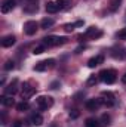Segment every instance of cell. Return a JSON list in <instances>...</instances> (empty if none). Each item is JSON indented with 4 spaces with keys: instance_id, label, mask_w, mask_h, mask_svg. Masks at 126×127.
Returning a JSON list of instances; mask_svg holds the SVG:
<instances>
[{
    "instance_id": "obj_11",
    "label": "cell",
    "mask_w": 126,
    "mask_h": 127,
    "mask_svg": "<svg viewBox=\"0 0 126 127\" xmlns=\"http://www.w3.org/2000/svg\"><path fill=\"white\" fill-rule=\"evenodd\" d=\"M111 56L114 59H119V61H123L126 59V47H119V49H114L111 52Z\"/></svg>"
},
{
    "instance_id": "obj_18",
    "label": "cell",
    "mask_w": 126,
    "mask_h": 127,
    "mask_svg": "<svg viewBox=\"0 0 126 127\" xmlns=\"http://www.w3.org/2000/svg\"><path fill=\"white\" fill-rule=\"evenodd\" d=\"M54 24H55V21H54L52 18H43V19H42V22H40V27H42L43 30H46V28L52 27Z\"/></svg>"
},
{
    "instance_id": "obj_13",
    "label": "cell",
    "mask_w": 126,
    "mask_h": 127,
    "mask_svg": "<svg viewBox=\"0 0 126 127\" xmlns=\"http://www.w3.org/2000/svg\"><path fill=\"white\" fill-rule=\"evenodd\" d=\"M102 62H104V56H102V55H96V56L91 58V59L88 61V66H89V68H95V66L101 65Z\"/></svg>"
},
{
    "instance_id": "obj_26",
    "label": "cell",
    "mask_w": 126,
    "mask_h": 127,
    "mask_svg": "<svg viewBox=\"0 0 126 127\" xmlns=\"http://www.w3.org/2000/svg\"><path fill=\"white\" fill-rule=\"evenodd\" d=\"M98 80H99V75H92V77H89V80H88V84H89V86L96 84V83H98Z\"/></svg>"
},
{
    "instance_id": "obj_29",
    "label": "cell",
    "mask_w": 126,
    "mask_h": 127,
    "mask_svg": "<svg viewBox=\"0 0 126 127\" xmlns=\"http://www.w3.org/2000/svg\"><path fill=\"white\" fill-rule=\"evenodd\" d=\"M102 120L105 121V123H104L105 126H108V124H110V117H108V115H105V114H104V115H102Z\"/></svg>"
},
{
    "instance_id": "obj_9",
    "label": "cell",
    "mask_w": 126,
    "mask_h": 127,
    "mask_svg": "<svg viewBox=\"0 0 126 127\" xmlns=\"http://www.w3.org/2000/svg\"><path fill=\"white\" fill-rule=\"evenodd\" d=\"M101 105H102L101 97H96V99H89V100L86 102V109H88V111H96Z\"/></svg>"
},
{
    "instance_id": "obj_1",
    "label": "cell",
    "mask_w": 126,
    "mask_h": 127,
    "mask_svg": "<svg viewBox=\"0 0 126 127\" xmlns=\"http://www.w3.org/2000/svg\"><path fill=\"white\" fill-rule=\"evenodd\" d=\"M68 41L67 37H60V35H48L43 38V44L46 47H51V46H61V44H65Z\"/></svg>"
},
{
    "instance_id": "obj_21",
    "label": "cell",
    "mask_w": 126,
    "mask_h": 127,
    "mask_svg": "<svg viewBox=\"0 0 126 127\" xmlns=\"http://www.w3.org/2000/svg\"><path fill=\"white\" fill-rule=\"evenodd\" d=\"M1 103L4 106H12L15 102H13V97L12 96H1Z\"/></svg>"
},
{
    "instance_id": "obj_20",
    "label": "cell",
    "mask_w": 126,
    "mask_h": 127,
    "mask_svg": "<svg viewBox=\"0 0 126 127\" xmlns=\"http://www.w3.org/2000/svg\"><path fill=\"white\" fill-rule=\"evenodd\" d=\"M16 109H18L19 112H24V111H28V109H30V103H28L27 100H22L21 103H18V105H16Z\"/></svg>"
},
{
    "instance_id": "obj_16",
    "label": "cell",
    "mask_w": 126,
    "mask_h": 127,
    "mask_svg": "<svg viewBox=\"0 0 126 127\" xmlns=\"http://www.w3.org/2000/svg\"><path fill=\"white\" fill-rule=\"evenodd\" d=\"M30 121H31L33 126H42V124H43V117H42L40 114H33L31 118H30Z\"/></svg>"
},
{
    "instance_id": "obj_8",
    "label": "cell",
    "mask_w": 126,
    "mask_h": 127,
    "mask_svg": "<svg viewBox=\"0 0 126 127\" xmlns=\"http://www.w3.org/2000/svg\"><path fill=\"white\" fill-rule=\"evenodd\" d=\"M16 6V0H4L1 4V13H9L15 9Z\"/></svg>"
},
{
    "instance_id": "obj_33",
    "label": "cell",
    "mask_w": 126,
    "mask_h": 127,
    "mask_svg": "<svg viewBox=\"0 0 126 127\" xmlns=\"http://www.w3.org/2000/svg\"><path fill=\"white\" fill-rule=\"evenodd\" d=\"M13 127H21V121H16V123H15V126Z\"/></svg>"
},
{
    "instance_id": "obj_25",
    "label": "cell",
    "mask_w": 126,
    "mask_h": 127,
    "mask_svg": "<svg viewBox=\"0 0 126 127\" xmlns=\"http://www.w3.org/2000/svg\"><path fill=\"white\" fill-rule=\"evenodd\" d=\"M15 68V62L13 61H6L4 62V69L6 71H10V69H13Z\"/></svg>"
},
{
    "instance_id": "obj_28",
    "label": "cell",
    "mask_w": 126,
    "mask_h": 127,
    "mask_svg": "<svg viewBox=\"0 0 126 127\" xmlns=\"http://www.w3.org/2000/svg\"><path fill=\"white\" fill-rule=\"evenodd\" d=\"M117 37H119L120 40H126V27L125 28H122L120 31L117 32Z\"/></svg>"
},
{
    "instance_id": "obj_10",
    "label": "cell",
    "mask_w": 126,
    "mask_h": 127,
    "mask_svg": "<svg viewBox=\"0 0 126 127\" xmlns=\"http://www.w3.org/2000/svg\"><path fill=\"white\" fill-rule=\"evenodd\" d=\"M101 35H102V31L96 27H89L85 32V37H91V38H99Z\"/></svg>"
},
{
    "instance_id": "obj_31",
    "label": "cell",
    "mask_w": 126,
    "mask_h": 127,
    "mask_svg": "<svg viewBox=\"0 0 126 127\" xmlns=\"http://www.w3.org/2000/svg\"><path fill=\"white\" fill-rule=\"evenodd\" d=\"M58 86H60V81H54L51 84V89H58Z\"/></svg>"
},
{
    "instance_id": "obj_27",
    "label": "cell",
    "mask_w": 126,
    "mask_h": 127,
    "mask_svg": "<svg viewBox=\"0 0 126 127\" xmlns=\"http://www.w3.org/2000/svg\"><path fill=\"white\" fill-rule=\"evenodd\" d=\"M76 27H77V25H76V22H74V24H65V25H64V30H65L67 32H71Z\"/></svg>"
},
{
    "instance_id": "obj_3",
    "label": "cell",
    "mask_w": 126,
    "mask_h": 127,
    "mask_svg": "<svg viewBox=\"0 0 126 127\" xmlns=\"http://www.w3.org/2000/svg\"><path fill=\"white\" fill-rule=\"evenodd\" d=\"M36 103H37V106L40 108V109H49L52 105H54V99L51 97V96H39L37 99H36Z\"/></svg>"
},
{
    "instance_id": "obj_22",
    "label": "cell",
    "mask_w": 126,
    "mask_h": 127,
    "mask_svg": "<svg viewBox=\"0 0 126 127\" xmlns=\"http://www.w3.org/2000/svg\"><path fill=\"white\" fill-rule=\"evenodd\" d=\"M85 126L86 127H99V121L95 120V118H88L86 123H85Z\"/></svg>"
},
{
    "instance_id": "obj_19",
    "label": "cell",
    "mask_w": 126,
    "mask_h": 127,
    "mask_svg": "<svg viewBox=\"0 0 126 127\" xmlns=\"http://www.w3.org/2000/svg\"><path fill=\"white\" fill-rule=\"evenodd\" d=\"M57 4H58L60 10H64V9H68L71 6V0H57Z\"/></svg>"
},
{
    "instance_id": "obj_4",
    "label": "cell",
    "mask_w": 126,
    "mask_h": 127,
    "mask_svg": "<svg viewBox=\"0 0 126 127\" xmlns=\"http://www.w3.org/2000/svg\"><path fill=\"white\" fill-rule=\"evenodd\" d=\"M55 65V59L49 58V59H45V61H40L34 65V71H46L49 68H52Z\"/></svg>"
},
{
    "instance_id": "obj_5",
    "label": "cell",
    "mask_w": 126,
    "mask_h": 127,
    "mask_svg": "<svg viewBox=\"0 0 126 127\" xmlns=\"http://www.w3.org/2000/svg\"><path fill=\"white\" fill-rule=\"evenodd\" d=\"M101 102L105 106H113L114 105V95L111 92H102L101 93Z\"/></svg>"
},
{
    "instance_id": "obj_7",
    "label": "cell",
    "mask_w": 126,
    "mask_h": 127,
    "mask_svg": "<svg viewBox=\"0 0 126 127\" xmlns=\"http://www.w3.org/2000/svg\"><path fill=\"white\" fill-rule=\"evenodd\" d=\"M34 93H36V89H34V87H31L28 83H24V84H22L21 95H22V99H24V100H27L28 97H31Z\"/></svg>"
},
{
    "instance_id": "obj_30",
    "label": "cell",
    "mask_w": 126,
    "mask_h": 127,
    "mask_svg": "<svg viewBox=\"0 0 126 127\" xmlns=\"http://www.w3.org/2000/svg\"><path fill=\"white\" fill-rule=\"evenodd\" d=\"M70 117H73V118H77V117H79V112H77L76 109H73V112H70Z\"/></svg>"
},
{
    "instance_id": "obj_6",
    "label": "cell",
    "mask_w": 126,
    "mask_h": 127,
    "mask_svg": "<svg viewBox=\"0 0 126 127\" xmlns=\"http://www.w3.org/2000/svg\"><path fill=\"white\" fill-rule=\"evenodd\" d=\"M37 22L36 21H27L25 24H24V32L27 34V35H34L36 31H37Z\"/></svg>"
},
{
    "instance_id": "obj_17",
    "label": "cell",
    "mask_w": 126,
    "mask_h": 127,
    "mask_svg": "<svg viewBox=\"0 0 126 127\" xmlns=\"http://www.w3.org/2000/svg\"><path fill=\"white\" fill-rule=\"evenodd\" d=\"M37 9H39L37 3H25V6H24V12H27V13H34V12H37Z\"/></svg>"
},
{
    "instance_id": "obj_23",
    "label": "cell",
    "mask_w": 126,
    "mask_h": 127,
    "mask_svg": "<svg viewBox=\"0 0 126 127\" xmlns=\"http://www.w3.org/2000/svg\"><path fill=\"white\" fill-rule=\"evenodd\" d=\"M120 1H122V0H111V1H110V10H111V12H116V10L119 9V6H120Z\"/></svg>"
},
{
    "instance_id": "obj_32",
    "label": "cell",
    "mask_w": 126,
    "mask_h": 127,
    "mask_svg": "<svg viewBox=\"0 0 126 127\" xmlns=\"http://www.w3.org/2000/svg\"><path fill=\"white\" fill-rule=\"evenodd\" d=\"M83 24H85L83 21H77V22H76V25H77V27H83Z\"/></svg>"
},
{
    "instance_id": "obj_34",
    "label": "cell",
    "mask_w": 126,
    "mask_h": 127,
    "mask_svg": "<svg viewBox=\"0 0 126 127\" xmlns=\"http://www.w3.org/2000/svg\"><path fill=\"white\" fill-rule=\"evenodd\" d=\"M122 81H123V83H125V84H126V74H125V75H123V77H122Z\"/></svg>"
},
{
    "instance_id": "obj_15",
    "label": "cell",
    "mask_w": 126,
    "mask_h": 127,
    "mask_svg": "<svg viewBox=\"0 0 126 127\" xmlns=\"http://www.w3.org/2000/svg\"><path fill=\"white\" fill-rule=\"evenodd\" d=\"M60 9H58V4L57 1H48L46 3V12L48 13H57Z\"/></svg>"
},
{
    "instance_id": "obj_2",
    "label": "cell",
    "mask_w": 126,
    "mask_h": 127,
    "mask_svg": "<svg viewBox=\"0 0 126 127\" xmlns=\"http://www.w3.org/2000/svg\"><path fill=\"white\" fill-rule=\"evenodd\" d=\"M98 75H99V80L105 84H113L117 78V72L114 69H102Z\"/></svg>"
},
{
    "instance_id": "obj_14",
    "label": "cell",
    "mask_w": 126,
    "mask_h": 127,
    "mask_svg": "<svg viewBox=\"0 0 126 127\" xmlns=\"http://www.w3.org/2000/svg\"><path fill=\"white\" fill-rule=\"evenodd\" d=\"M15 41H16L15 35H6V37H3V40H1V46H3V47H10V46L15 44Z\"/></svg>"
},
{
    "instance_id": "obj_24",
    "label": "cell",
    "mask_w": 126,
    "mask_h": 127,
    "mask_svg": "<svg viewBox=\"0 0 126 127\" xmlns=\"http://www.w3.org/2000/svg\"><path fill=\"white\" fill-rule=\"evenodd\" d=\"M46 50V46L45 44H40V46H37V47H34V50H33V53L34 55H40V53H43Z\"/></svg>"
},
{
    "instance_id": "obj_12",
    "label": "cell",
    "mask_w": 126,
    "mask_h": 127,
    "mask_svg": "<svg viewBox=\"0 0 126 127\" xmlns=\"http://www.w3.org/2000/svg\"><path fill=\"white\" fill-rule=\"evenodd\" d=\"M18 83H19V81H18L16 78H13V80H12V83L6 87V95H9V96L15 95V93L18 92Z\"/></svg>"
}]
</instances>
